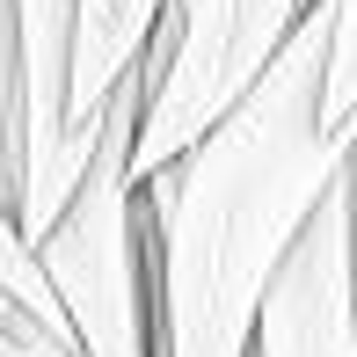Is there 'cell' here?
I'll list each match as a JSON object with an SVG mask.
<instances>
[{
	"mask_svg": "<svg viewBox=\"0 0 357 357\" xmlns=\"http://www.w3.org/2000/svg\"><path fill=\"white\" fill-rule=\"evenodd\" d=\"M321 52L328 8L306 0L270 66L175 160L139 175L153 357H248L284 248L350 160L321 124Z\"/></svg>",
	"mask_w": 357,
	"mask_h": 357,
	"instance_id": "cell-1",
	"label": "cell"
},
{
	"mask_svg": "<svg viewBox=\"0 0 357 357\" xmlns=\"http://www.w3.org/2000/svg\"><path fill=\"white\" fill-rule=\"evenodd\" d=\"M146 80H153V59H139L117 80V95L102 109V139H95L73 197L37 234V263L66 306L80 357H153L146 219H139V183H132V132L146 109Z\"/></svg>",
	"mask_w": 357,
	"mask_h": 357,
	"instance_id": "cell-2",
	"label": "cell"
},
{
	"mask_svg": "<svg viewBox=\"0 0 357 357\" xmlns=\"http://www.w3.org/2000/svg\"><path fill=\"white\" fill-rule=\"evenodd\" d=\"M306 0H168L153 44V80L132 132V183L175 160L204 124L270 66V52L291 37Z\"/></svg>",
	"mask_w": 357,
	"mask_h": 357,
	"instance_id": "cell-3",
	"label": "cell"
},
{
	"mask_svg": "<svg viewBox=\"0 0 357 357\" xmlns=\"http://www.w3.org/2000/svg\"><path fill=\"white\" fill-rule=\"evenodd\" d=\"M248 357H357V190L350 160L321 204L306 212L299 241L284 248L278 278L263 291Z\"/></svg>",
	"mask_w": 357,
	"mask_h": 357,
	"instance_id": "cell-4",
	"label": "cell"
},
{
	"mask_svg": "<svg viewBox=\"0 0 357 357\" xmlns=\"http://www.w3.org/2000/svg\"><path fill=\"white\" fill-rule=\"evenodd\" d=\"M168 0H73V66H66V124L73 139L95 153L102 139V109L117 95V80L146 59Z\"/></svg>",
	"mask_w": 357,
	"mask_h": 357,
	"instance_id": "cell-5",
	"label": "cell"
},
{
	"mask_svg": "<svg viewBox=\"0 0 357 357\" xmlns=\"http://www.w3.org/2000/svg\"><path fill=\"white\" fill-rule=\"evenodd\" d=\"M328 8V52H321V124L328 139L357 146V0H321Z\"/></svg>",
	"mask_w": 357,
	"mask_h": 357,
	"instance_id": "cell-6",
	"label": "cell"
},
{
	"mask_svg": "<svg viewBox=\"0 0 357 357\" xmlns=\"http://www.w3.org/2000/svg\"><path fill=\"white\" fill-rule=\"evenodd\" d=\"M22 37H15V0H0V197L15 204V175H22Z\"/></svg>",
	"mask_w": 357,
	"mask_h": 357,
	"instance_id": "cell-7",
	"label": "cell"
},
{
	"mask_svg": "<svg viewBox=\"0 0 357 357\" xmlns=\"http://www.w3.org/2000/svg\"><path fill=\"white\" fill-rule=\"evenodd\" d=\"M350 190H357V146H350Z\"/></svg>",
	"mask_w": 357,
	"mask_h": 357,
	"instance_id": "cell-8",
	"label": "cell"
}]
</instances>
